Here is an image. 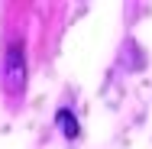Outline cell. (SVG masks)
Wrapping results in <instances>:
<instances>
[{"label":"cell","instance_id":"cell-1","mask_svg":"<svg viewBox=\"0 0 152 149\" xmlns=\"http://www.w3.org/2000/svg\"><path fill=\"white\" fill-rule=\"evenodd\" d=\"M58 117H61V123H65V133H68V136H75V133H78V126H75V117H71L68 110H61Z\"/></svg>","mask_w":152,"mask_h":149}]
</instances>
